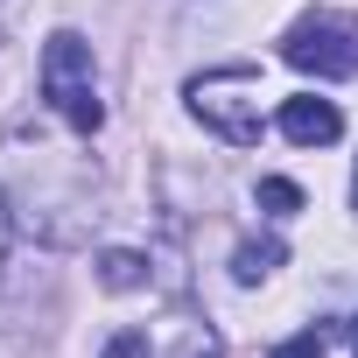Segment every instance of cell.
<instances>
[{"mask_svg":"<svg viewBox=\"0 0 358 358\" xmlns=\"http://www.w3.org/2000/svg\"><path fill=\"white\" fill-rule=\"evenodd\" d=\"M43 99L78 127V134H99L106 127V106H99V78H92V43L78 29H57L43 43Z\"/></svg>","mask_w":358,"mask_h":358,"instance_id":"6da1fadb","label":"cell"},{"mask_svg":"<svg viewBox=\"0 0 358 358\" xmlns=\"http://www.w3.org/2000/svg\"><path fill=\"white\" fill-rule=\"evenodd\" d=\"M190 113H197L218 141L253 148V141H260V71H253V64H225V71L190 78Z\"/></svg>","mask_w":358,"mask_h":358,"instance_id":"7a4b0ae2","label":"cell"},{"mask_svg":"<svg viewBox=\"0 0 358 358\" xmlns=\"http://www.w3.org/2000/svg\"><path fill=\"white\" fill-rule=\"evenodd\" d=\"M281 57L302 78H351L358 71V15H337V8L295 15L288 36H281Z\"/></svg>","mask_w":358,"mask_h":358,"instance_id":"3957f363","label":"cell"},{"mask_svg":"<svg viewBox=\"0 0 358 358\" xmlns=\"http://www.w3.org/2000/svg\"><path fill=\"white\" fill-rule=\"evenodd\" d=\"M281 134L295 141V148H330L337 134H344V113L330 106V99H281Z\"/></svg>","mask_w":358,"mask_h":358,"instance_id":"277c9868","label":"cell"},{"mask_svg":"<svg viewBox=\"0 0 358 358\" xmlns=\"http://www.w3.org/2000/svg\"><path fill=\"white\" fill-rule=\"evenodd\" d=\"M281 260H288V246H281V239H246V246L232 253V281H246V288H253V281H267Z\"/></svg>","mask_w":358,"mask_h":358,"instance_id":"5b68a950","label":"cell"},{"mask_svg":"<svg viewBox=\"0 0 358 358\" xmlns=\"http://www.w3.org/2000/svg\"><path fill=\"white\" fill-rule=\"evenodd\" d=\"M99 281H106L113 295H127V288H141V281H148V260H141V253H127V246H113V253H99Z\"/></svg>","mask_w":358,"mask_h":358,"instance_id":"8992f818","label":"cell"},{"mask_svg":"<svg viewBox=\"0 0 358 358\" xmlns=\"http://www.w3.org/2000/svg\"><path fill=\"white\" fill-rule=\"evenodd\" d=\"M169 358H225V344H218L211 323H183V330H176V344H169Z\"/></svg>","mask_w":358,"mask_h":358,"instance_id":"52a82bcc","label":"cell"},{"mask_svg":"<svg viewBox=\"0 0 358 358\" xmlns=\"http://www.w3.org/2000/svg\"><path fill=\"white\" fill-rule=\"evenodd\" d=\"M260 211H274V218H295V211H302V190L288 183V176H267V183H260Z\"/></svg>","mask_w":358,"mask_h":358,"instance_id":"ba28073f","label":"cell"},{"mask_svg":"<svg viewBox=\"0 0 358 358\" xmlns=\"http://www.w3.org/2000/svg\"><path fill=\"white\" fill-rule=\"evenodd\" d=\"M274 358H323V337H316V330H302V337L274 344Z\"/></svg>","mask_w":358,"mask_h":358,"instance_id":"9c48e42d","label":"cell"},{"mask_svg":"<svg viewBox=\"0 0 358 358\" xmlns=\"http://www.w3.org/2000/svg\"><path fill=\"white\" fill-rule=\"evenodd\" d=\"M106 358H148V337H141V330H120V337L106 344Z\"/></svg>","mask_w":358,"mask_h":358,"instance_id":"30bf717a","label":"cell"},{"mask_svg":"<svg viewBox=\"0 0 358 358\" xmlns=\"http://www.w3.org/2000/svg\"><path fill=\"white\" fill-rule=\"evenodd\" d=\"M8 239H15V218H8V197H0V267H8Z\"/></svg>","mask_w":358,"mask_h":358,"instance_id":"8fae6325","label":"cell"},{"mask_svg":"<svg viewBox=\"0 0 358 358\" xmlns=\"http://www.w3.org/2000/svg\"><path fill=\"white\" fill-rule=\"evenodd\" d=\"M351 204H358V169H351Z\"/></svg>","mask_w":358,"mask_h":358,"instance_id":"7c38bea8","label":"cell"},{"mask_svg":"<svg viewBox=\"0 0 358 358\" xmlns=\"http://www.w3.org/2000/svg\"><path fill=\"white\" fill-rule=\"evenodd\" d=\"M351 344H358V316H351Z\"/></svg>","mask_w":358,"mask_h":358,"instance_id":"4fadbf2b","label":"cell"}]
</instances>
